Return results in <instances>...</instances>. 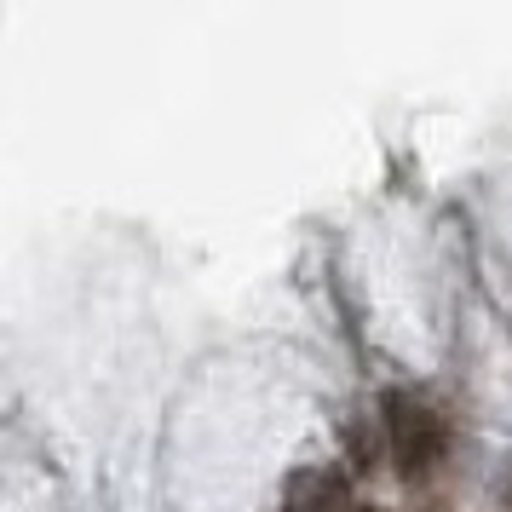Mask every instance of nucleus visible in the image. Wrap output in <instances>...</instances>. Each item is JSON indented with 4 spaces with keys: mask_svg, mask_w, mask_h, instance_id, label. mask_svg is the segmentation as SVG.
I'll list each match as a JSON object with an SVG mask.
<instances>
[{
    "mask_svg": "<svg viewBox=\"0 0 512 512\" xmlns=\"http://www.w3.org/2000/svg\"><path fill=\"white\" fill-rule=\"evenodd\" d=\"M380 415H386V443H392V461H397V472H403L409 484L432 478V472L449 461V420H443L420 392H403V386H392V392L380 397Z\"/></svg>",
    "mask_w": 512,
    "mask_h": 512,
    "instance_id": "obj_1",
    "label": "nucleus"
},
{
    "mask_svg": "<svg viewBox=\"0 0 512 512\" xmlns=\"http://www.w3.org/2000/svg\"><path fill=\"white\" fill-rule=\"evenodd\" d=\"M282 512H351V484L340 466H294L282 484Z\"/></svg>",
    "mask_w": 512,
    "mask_h": 512,
    "instance_id": "obj_2",
    "label": "nucleus"
}]
</instances>
